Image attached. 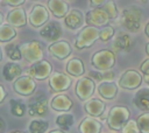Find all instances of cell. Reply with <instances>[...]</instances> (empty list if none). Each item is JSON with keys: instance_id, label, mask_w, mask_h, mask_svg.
<instances>
[{"instance_id": "obj_1", "label": "cell", "mask_w": 149, "mask_h": 133, "mask_svg": "<svg viewBox=\"0 0 149 133\" xmlns=\"http://www.w3.org/2000/svg\"><path fill=\"white\" fill-rule=\"evenodd\" d=\"M130 117V112L127 106L122 105H115L113 106L107 117V125L111 130L120 131L125 127V125L128 123Z\"/></svg>"}, {"instance_id": "obj_2", "label": "cell", "mask_w": 149, "mask_h": 133, "mask_svg": "<svg viewBox=\"0 0 149 133\" xmlns=\"http://www.w3.org/2000/svg\"><path fill=\"white\" fill-rule=\"evenodd\" d=\"M143 13L137 7H128L123 9L121 15V24L132 33H137L141 28Z\"/></svg>"}, {"instance_id": "obj_3", "label": "cell", "mask_w": 149, "mask_h": 133, "mask_svg": "<svg viewBox=\"0 0 149 133\" xmlns=\"http://www.w3.org/2000/svg\"><path fill=\"white\" fill-rule=\"evenodd\" d=\"M91 64L99 71H109L115 64V54L108 49H101L92 55Z\"/></svg>"}, {"instance_id": "obj_4", "label": "cell", "mask_w": 149, "mask_h": 133, "mask_svg": "<svg viewBox=\"0 0 149 133\" xmlns=\"http://www.w3.org/2000/svg\"><path fill=\"white\" fill-rule=\"evenodd\" d=\"M99 33H100V30H98L97 27H93V26H86V27H84L78 33V35L76 36L74 47L77 49H79V50L92 47L94 44V42L98 40Z\"/></svg>"}, {"instance_id": "obj_5", "label": "cell", "mask_w": 149, "mask_h": 133, "mask_svg": "<svg viewBox=\"0 0 149 133\" xmlns=\"http://www.w3.org/2000/svg\"><path fill=\"white\" fill-rule=\"evenodd\" d=\"M22 57L30 63H37L42 61L43 57V47L38 41L26 42L20 47Z\"/></svg>"}, {"instance_id": "obj_6", "label": "cell", "mask_w": 149, "mask_h": 133, "mask_svg": "<svg viewBox=\"0 0 149 133\" xmlns=\"http://www.w3.org/2000/svg\"><path fill=\"white\" fill-rule=\"evenodd\" d=\"M142 83V76L134 69L126 70L119 78V86L126 90H135Z\"/></svg>"}, {"instance_id": "obj_7", "label": "cell", "mask_w": 149, "mask_h": 133, "mask_svg": "<svg viewBox=\"0 0 149 133\" xmlns=\"http://www.w3.org/2000/svg\"><path fill=\"white\" fill-rule=\"evenodd\" d=\"M94 89H95L94 80L91 79L90 77H83L77 82L74 93L80 100H88L94 93Z\"/></svg>"}, {"instance_id": "obj_8", "label": "cell", "mask_w": 149, "mask_h": 133, "mask_svg": "<svg viewBox=\"0 0 149 133\" xmlns=\"http://www.w3.org/2000/svg\"><path fill=\"white\" fill-rule=\"evenodd\" d=\"M36 89V82L29 76H20L13 83V90L21 96H30Z\"/></svg>"}, {"instance_id": "obj_9", "label": "cell", "mask_w": 149, "mask_h": 133, "mask_svg": "<svg viewBox=\"0 0 149 133\" xmlns=\"http://www.w3.org/2000/svg\"><path fill=\"white\" fill-rule=\"evenodd\" d=\"M28 20H29V23L34 28L42 27L49 20V12L44 6L35 5L28 15Z\"/></svg>"}, {"instance_id": "obj_10", "label": "cell", "mask_w": 149, "mask_h": 133, "mask_svg": "<svg viewBox=\"0 0 149 133\" xmlns=\"http://www.w3.org/2000/svg\"><path fill=\"white\" fill-rule=\"evenodd\" d=\"M108 21H109V18L102 7L91 9L85 14V22L93 27L105 26L108 23Z\"/></svg>"}, {"instance_id": "obj_11", "label": "cell", "mask_w": 149, "mask_h": 133, "mask_svg": "<svg viewBox=\"0 0 149 133\" xmlns=\"http://www.w3.org/2000/svg\"><path fill=\"white\" fill-rule=\"evenodd\" d=\"M71 78L62 72H52L49 78V86L54 92H62L70 88Z\"/></svg>"}, {"instance_id": "obj_12", "label": "cell", "mask_w": 149, "mask_h": 133, "mask_svg": "<svg viewBox=\"0 0 149 133\" xmlns=\"http://www.w3.org/2000/svg\"><path fill=\"white\" fill-rule=\"evenodd\" d=\"M52 66L48 61H40L33 64L28 70V76L33 79H45L51 75Z\"/></svg>"}, {"instance_id": "obj_13", "label": "cell", "mask_w": 149, "mask_h": 133, "mask_svg": "<svg viewBox=\"0 0 149 133\" xmlns=\"http://www.w3.org/2000/svg\"><path fill=\"white\" fill-rule=\"evenodd\" d=\"M40 36L43 37L48 42L55 43L62 36V28H61L59 23L51 21L48 24H44L42 27V29L40 30Z\"/></svg>"}, {"instance_id": "obj_14", "label": "cell", "mask_w": 149, "mask_h": 133, "mask_svg": "<svg viewBox=\"0 0 149 133\" xmlns=\"http://www.w3.org/2000/svg\"><path fill=\"white\" fill-rule=\"evenodd\" d=\"M47 99L43 96H37L33 98L28 104V113L30 117H43L47 114Z\"/></svg>"}, {"instance_id": "obj_15", "label": "cell", "mask_w": 149, "mask_h": 133, "mask_svg": "<svg viewBox=\"0 0 149 133\" xmlns=\"http://www.w3.org/2000/svg\"><path fill=\"white\" fill-rule=\"evenodd\" d=\"M49 52L58 60H65L71 54V46L68 41H57L48 47Z\"/></svg>"}, {"instance_id": "obj_16", "label": "cell", "mask_w": 149, "mask_h": 133, "mask_svg": "<svg viewBox=\"0 0 149 133\" xmlns=\"http://www.w3.org/2000/svg\"><path fill=\"white\" fill-rule=\"evenodd\" d=\"M84 21H85L84 14L79 9H71V10H69L66 16L64 18V24L66 26V28L72 29V30L80 28L83 26Z\"/></svg>"}, {"instance_id": "obj_17", "label": "cell", "mask_w": 149, "mask_h": 133, "mask_svg": "<svg viewBox=\"0 0 149 133\" xmlns=\"http://www.w3.org/2000/svg\"><path fill=\"white\" fill-rule=\"evenodd\" d=\"M134 42L130 35L125 32H119L113 42V49L116 51H129L133 47Z\"/></svg>"}, {"instance_id": "obj_18", "label": "cell", "mask_w": 149, "mask_h": 133, "mask_svg": "<svg viewBox=\"0 0 149 133\" xmlns=\"http://www.w3.org/2000/svg\"><path fill=\"white\" fill-rule=\"evenodd\" d=\"M7 22L12 27H22L27 22L26 10L21 7L14 8L7 14Z\"/></svg>"}, {"instance_id": "obj_19", "label": "cell", "mask_w": 149, "mask_h": 133, "mask_svg": "<svg viewBox=\"0 0 149 133\" xmlns=\"http://www.w3.org/2000/svg\"><path fill=\"white\" fill-rule=\"evenodd\" d=\"M101 128H102L101 123L92 117L84 118L78 126L79 133H100Z\"/></svg>"}, {"instance_id": "obj_20", "label": "cell", "mask_w": 149, "mask_h": 133, "mask_svg": "<svg viewBox=\"0 0 149 133\" xmlns=\"http://www.w3.org/2000/svg\"><path fill=\"white\" fill-rule=\"evenodd\" d=\"M105 108H106V104L102 100L97 99V98L88 99L84 105L85 112L87 114H90L91 117H100V116H102Z\"/></svg>"}, {"instance_id": "obj_21", "label": "cell", "mask_w": 149, "mask_h": 133, "mask_svg": "<svg viewBox=\"0 0 149 133\" xmlns=\"http://www.w3.org/2000/svg\"><path fill=\"white\" fill-rule=\"evenodd\" d=\"M50 106L55 111L65 112V111H69L73 106V102L66 94H57L51 99Z\"/></svg>"}, {"instance_id": "obj_22", "label": "cell", "mask_w": 149, "mask_h": 133, "mask_svg": "<svg viewBox=\"0 0 149 133\" xmlns=\"http://www.w3.org/2000/svg\"><path fill=\"white\" fill-rule=\"evenodd\" d=\"M98 92H99L101 98L107 99V100H112L116 97L119 89H118L116 84L113 82H102L98 86Z\"/></svg>"}, {"instance_id": "obj_23", "label": "cell", "mask_w": 149, "mask_h": 133, "mask_svg": "<svg viewBox=\"0 0 149 133\" xmlns=\"http://www.w3.org/2000/svg\"><path fill=\"white\" fill-rule=\"evenodd\" d=\"M133 104L141 111H149V89L143 88L139 90L133 99Z\"/></svg>"}, {"instance_id": "obj_24", "label": "cell", "mask_w": 149, "mask_h": 133, "mask_svg": "<svg viewBox=\"0 0 149 133\" xmlns=\"http://www.w3.org/2000/svg\"><path fill=\"white\" fill-rule=\"evenodd\" d=\"M48 8L56 18H65L69 13V6L62 0H50L48 1Z\"/></svg>"}, {"instance_id": "obj_25", "label": "cell", "mask_w": 149, "mask_h": 133, "mask_svg": "<svg viewBox=\"0 0 149 133\" xmlns=\"http://www.w3.org/2000/svg\"><path fill=\"white\" fill-rule=\"evenodd\" d=\"M21 72H22V69L17 63L10 62V63L5 64V66L2 68V76L5 77L6 80H9V82L14 79L16 80L20 77Z\"/></svg>"}, {"instance_id": "obj_26", "label": "cell", "mask_w": 149, "mask_h": 133, "mask_svg": "<svg viewBox=\"0 0 149 133\" xmlns=\"http://www.w3.org/2000/svg\"><path fill=\"white\" fill-rule=\"evenodd\" d=\"M66 72L73 77H79L83 76L85 72V66L84 63L80 58H72L66 64Z\"/></svg>"}, {"instance_id": "obj_27", "label": "cell", "mask_w": 149, "mask_h": 133, "mask_svg": "<svg viewBox=\"0 0 149 133\" xmlns=\"http://www.w3.org/2000/svg\"><path fill=\"white\" fill-rule=\"evenodd\" d=\"M16 36V30L9 24L0 26V42H8Z\"/></svg>"}, {"instance_id": "obj_28", "label": "cell", "mask_w": 149, "mask_h": 133, "mask_svg": "<svg viewBox=\"0 0 149 133\" xmlns=\"http://www.w3.org/2000/svg\"><path fill=\"white\" fill-rule=\"evenodd\" d=\"M73 124H74V118L70 113H63L56 118V125L63 130H69Z\"/></svg>"}, {"instance_id": "obj_29", "label": "cell", "mask_w": 149, "mask_h": 133, "mask_svg": "<svg viewBox=\"0 0 149 133\" xmlns=\"http://www.w3.org/2000/svg\"><path fill=\"white\" fill-rule=\"evenodd\" d=\"M48 121L42 119H35L29 123V132L30 133H44L48 130Z\"/></svg>"}, {"instance_id": "obj_30", "label": "cell", "mask_w": 149, "mask_h": 133, "mask_svg": "<svg viewBox=\"0 0 149 133\" xmlns=\"http://www.w3.org/2000/svg\"><path fill=\"white\" fill-rule=\"evenodd\" d=\"M6 50V54L7 56L12 60V61H19L22 58V54H21V50L19 48L17 44H14V43H8L5 48Z\"/></svg>"}, {"instance_id": "obj_31", "label": "cell", "mask_w": 149, "mask_h": 133, "mask_svg": "<svg viewBox=\"0 0 149 133\" xmlns=\"http://www.w3.org/2000/svg\"><path fill=\"white\" fill-rule=\"evenodd\" d=\"M136 124L140 133H149V112L140 114L136 119Z\"/></svg>"}, {"instance_id": "obj_32", "label": "cell", "mask_w": 149, "mask_h": 133, "mask_svg": "<svg viewBox=\"0 0 149 133\" xmlns=\"http://www.w3.org/2000/svg\"><path fill=\"white\" fill-rule=\"evenodd\" d=\"M9 104H10V113L12 114H14L15 117H22L24 114L26 105L22 102L15 100V99H10Z\"/></svg>"}, {"instance_id": "obj_33", "label": "cell", "mask_w": 149, "mask_h": 133, "mask_svg": "<svg viewBox=\"0 0 149 133\" xmlns=\"http://www.w3.org/2000/svg\"><path fill=\"white\" fill-rule=\"evenodd\" d=\"M102 8H104V10L107 13L109 20H111V19H115V18L118 16V8H116L114 1H106L105 5L102 6Z\"/></svg>"}, {"instance_id": "obj_34", "label": "cell", "mask_w": 149, "mask_h": 133, "mask_svg": "<svg viewBox=\"0 0 149 133\" xmlns=\"http://www.w3.org/2000/svg\"><path fill=\"white\" fill-rule=\"evenodd\" d=\"M113 36H114V28L111 27V26L104 27V28L100 30V33H99V37H100V40L104 41V42L109 41Z\"/></svg>"}, {"instance_id": "obj_35", "label": "cell", "mask_w": 149, "mask_h": 133, "mask_svg": "<svg viewBox=\"0 0 149 133\" xmlns=\"http://www.w3.org/2000/svg\"><path fill=\"white\" fill-rule=\"evenodd\" d=\"M122 133H140L136 121L129 119L128 123H127V124L125 125V127L122 128Z\"/></svg>"}, {"instance_id": "obj_36", "label": "cell", "mask_w": 149, "mask_h": 133, "mask_svg": "<svg viewBox=\"0 0 149 133\" xmlns=\"http://www.w3.org/2000/svg\"><path fill=\"white\" fill-rule=\"evenodd\" d=\"M140 70L142 71V74H144V76H149V58L144 60V61L141 63Z\"/></svg>"}, {"instance_id": "obj_37", "label": "cell", "mask_w": 149, "mask_h": 133, "mask_svg": "<svg viewBox=\"0 0 149 133\" xmlns=\"http://www.w3.org/2000/svg\"><path fill=\"white\" fill-rule=\"evenodd\" d=\"M90 77L93 80H102V74L100 71H92V72H90Z\"/></svg>"}, {"instance_id": "obj_38", "label": "cell", "mask_w": 149, "mask_h": 133, "mask_svg": "<svg viewBox=\"0 0 149 133\" xmlns=\"http://www.w3.org/2000/svg\"><path fill=\"white\" fill-rule=\"evenodd\" d=\"M114 78V74L112 71H105L102 74V80H107V82H112Z\"/></svg>"}, {"instance_id": "obj_39", "label": "cell", "mask_w": 149, "mask_h": 133, "mask_svg": "<svg viewBox=\"0 0 149 133\" xmlns=\"http://www.w3.org/2000/svg\"><path fill=\"white\" fill-rule=\"evenodd\" d=\"M3 2L7 4V5H9V6H13V7H14V6L16 7V6H20V5H23V4H24L23 0H14V1H13V0H6V1H3Z\"/></svg>"}, {"instance_id": "obj_40", "label": "cell", "mask_w": 149, "mask_h": 133, "mask_svg": "<svg viewBox=\"0 0 149 133\" xmlns=\"http://www.w3.org/2000/svg\"><path fill=\"white\" fill-rule=\"evenodd\" d=\"M7 96V92L5 90V88L2 85H0V103H2L5 100V97Z\"/></svg>"}, {"instance_id": "obj_41", "label": "cell", "mask_w": 149, "mask_h": 133, "mask_svg": "<svg viewBox=\"0 0 149 133\" xmlns=\"http://www.w3.org/2000/svg\"><path fill=\"white\" fill-rule=\"evenodd\" d=\"M105 2L106 1H101V0H91L90 1V5H92V6H100V7H102L104 5H105Z\"/></svg>"}, {"instance_id": "obj_42", "label": "cell", "mask_w": 149, "mask_h": 133, "mask_svg": "<svg viewBox=\"0 0 149 133\" xmlns=\"http://www.w3.org/2000/svg\"><path fill=\"white\" fill-rule=\"evenodd\" d=\"M5 130H6V124H5V121L0 118V133H5Z\"/></svg>"}, {"instance_id": "obj_43", "label": "cell", "mask_w": 149, "mask_h": 133, "mask_svg": "<svg viewBox=\"0 0 149 133\" xmlns=\"http://www.w3.org/2000/svg\"><path fill=\"white\" fill-rule=\"evenodd\" d=\"M144 34L147 37H149V22L146 24V28H144Z\"/></svg>"}, {"instance_id": "obj_44", "label": "cell", "mask_w": 149, "mask_h": 133, "mask_svg": "<svg viewBox=\"0 0 149 133\" xmlns=\"http://www.w3.org/2000/svg\"><path fill=\"white\" fill-rule=\"evenodd\" d=\"M49 133H66V132H64V131H61V130H52V131H50Z\"/></svg>"}, {"instance_id": "obj_45", "label": "cell", "mask_w": 149, "mask_h": 133, "mask_svg": "<svg viewBox=\"0 0 149 133\" xmlns=\"http://www.w3.org/2000/svg\"><path fill=\"white\" fill-rule=\"evenodd\" d=\"M146 52H147V55L149 56V42L146 44Z\"/></svg>"}, {"instance_id": "obj_46", "label": "cell", "mask_w": 149, "mask_h": 133, "mask_svg": "<svg viewBox=\"0 0 149 133\" xmlns=\"http://www.w3.org/2000/svg\"><path fill=\"white\" fill-rule=\"evenodd\" d=\"M144 80H146L147 84H149V76H146V77H144Z\"/></svg>"}, {"instance_id": "obj_47", "label": "cell", "mask_w": 149, "mask_h": 133, "mask_svg": "<svg viewBox=\"0 0 149 133\" xmlns=\"http://www.w3.org/2000/svg\"><path fill=\"white\" fill-rule=\"evenodd\" d=\"M2 19H3V18H2V14L0 13V26H1V22H2Z\"/></svg>"}, {"instance_id": "obj_48", "label": "cell", "mask_w": 149, "mask_h": 133, "mask_svg": "<svg viewBox=\"0 0 149 133\" xmlns=\"http://www.w3.org/2000/svg\"><path fill=\"white\" fill-rule=\"evenodd\" d=\"M2 60V52H1V49H0V61Z\"/></svg>"}, {"instance_id": "obj_49", "label": "cell", "mask_w": 149, "mask_h": 133, "mask_svg": "<svg viewBox=\"0 0 149 133\" xmlns=\"http://www.w3.org/2000/svg\"><path fill=\"white\" fill-rule=\"evenodd\" d=\"M12 133H24V132H21V131H15V132H12Z\"/></svg>"}]
</instances>
